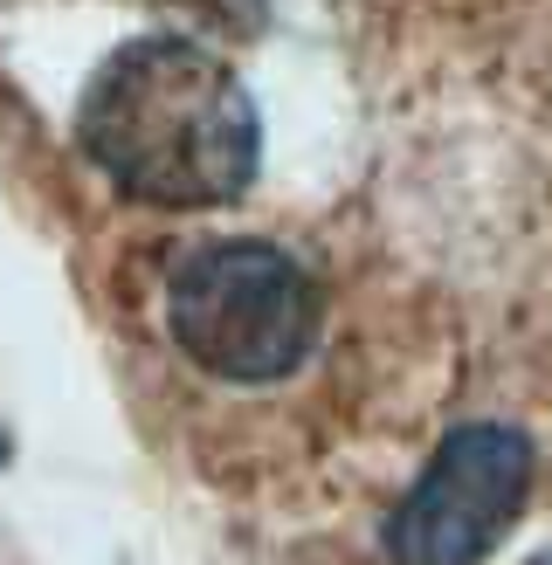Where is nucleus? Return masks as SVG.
Here are the masks:
<instances>
[{
    "label": "nucleus",
    "mask_w": 552,
    "mask_h": 565,
    "mask_svg": "<svg viewBox=\"0 0 552 565\" xmlns=\"http://www.w3.org/2000/svg\"><path fill=\"white\" fill-rule=\"evenodd\" d=\"M173 345L214 380H284L318 345V282L276 242H208L166 290Z\"/></svg>",
    "instance_id": "2"
},
{
    "label": "nucleus",
    "mask_w": 552,
    "mask_h": 565,
    "mask_svg": "<svg viewBox=\"0 0 552 565\" xmlns=\"http://www.w3.org/2000/svg\"><path fill=\"white\" fill-rule=\"evenodd\" d=\"M532 490V441L505 420H469L442 435L428 469L386 518V552L401 565H477L505 539Z\"/></svg>",
    "instance_id": "3"
},
{
    "label": "nucleus",
    "mask_w": 552,
    "mask_h": 565,
    "mask_svg": "<svg viewBox=\"0 0 552 565\" xmlns=\"http://www.w3.org/2000/svg\"><path fill=\"white\" fill-rule=\"evenodd\" d=\"M76 146L146 207H229L263 159L242 76L187 35L110 49L76 97Z\"/></svg>",
    "instance_id": "1"
},
{
    "label": "nucleus",
    "mask_w": 552,
    "mask_h": 565,
    "mask_svg": "<svg viewBox=\"0 0 552 565\" xmlns=\"http://www.w3.org/2000/svg\"><path fill=\"white\" fill-rule=\"evenodd\" d=\"M524 565H552V552H539V558H524Z\"/></svg>",
    "instance_id": "4"
}]
</instances>
